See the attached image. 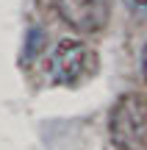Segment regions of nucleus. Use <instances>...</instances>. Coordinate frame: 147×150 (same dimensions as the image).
<instances>
[{
    "label": "nucleus",
    "mask_w": 147,
    "mask_h": 150,
    "mask_svg": "<svg viewBox=\"0 0 147 150\" xmlns=\"http://www.w3.org/2000/svg\"><path fill=\"white\" fill-rule=\"evenodd\" d=\"M108 136L117 150H139L147 142V97L125 92L117 97L108 117Z\"/></svg>",
    "instance_id": "obj_1"
},
{
    "label": "nucleus",
    "mask_w": 147,
    "mask_h": 150,
    "mask_svg": "<svg viewBox=\"0 0 147 150\" xmlns=\"http://www.w3.org/2000/svg\"><path fill=\"white\" fill-rule=\"evenodd\" d=\"M56 14L81 33H100L108 25L111 0H53Z\"/></svg>",
    "instance_id": "obj_2"
},
{
    "label": "nucleus",
    "mask_w": 147,
    "mask_h": 150,
    "mask_svg": "<svg viewBox=\"0 0 147 150\" xmlns=\"http://www.w3.org/2000/svg\"><path fill=\"white\" fill-rule=\"evenodd\" d=\"M86 64V47L78 39H61L50 53V75L58 83H72L83 72Z\"/></svg>",
    "instance_id": "obj_3"
},
{
    "label": "nucleus",
    "mask_w": 147,
    "mask_h": 150,
    "mask_svg": "<svg viewBox=\"0 0 147 150\" xmlns=\"http://www.w3.org/2000/svg\"><path fill=\"white\" fill-rule=\"evenodd\" d=\"M131 6L139 11V14H147V0H131Z\"/></svg>",
    "instance_id": "obj_4"
},
{
    "label": "nucleus",
    "mask_w": 147,
    "mask_h": 150,
    "mask_svg": "<svg viewBox=\"0 0 147 150\" xmlns=\"http://www.w3.org/2000/svg\"><path fill=\"white\" fill-rule=\"evenodd\" d=\"M142 75H144V81H147V45H144V50H142Z\"/></svg>",
    "instance_id": "obj_5"
}]
</instances>
